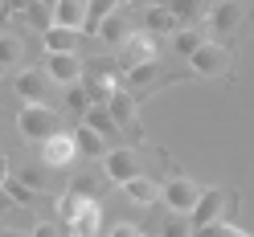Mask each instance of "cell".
<instances>
[{
  "label": "cell",
  "instance_id": "cell-1",
  "mask_svg": "<svg viewBox=\"0 0 254 237\" xmlns=\"http://www.w3.org/2000/svg\"><path fill=\"white\" fill-rule=\"evenodd\" d=\"M17 131L29 143H50L54 135H62V115L54 106H25L17 115Z\"/></svg>",
  "mask_w": 254,
  "mask_h": 237
},
{
  "label": "cell",
  "instance_id": "cell-2",
  "mask_svg": "<svg viewBox=\"0 0 254 237\" xmlns=\"http://www.w3.org/2000/svg\"><path fill=\"white\" fill-rule=\"evenodd\" d=\"M12 90L25 98V106H50L54 102V82L37 70H21L17 78H12Z\"/></svg>",
  "mask_w": 254,
  "mask_h": 237
},
{
  "label": "cell",
  "instance_id": "cell-3",
  "mask_svg": "<svg viewBox=\"0 0 254 237\" xmlns=\"http://www.w3.org/2000/svg\"><path fill=\"white\" fill-rule=\"evenodd\" d=\"M226 204H230V196L221 192V188H205L201 200H197V209L189 213V225H193V233L217 225V221H226V217H221V213H226Z\"/></svg>",
  "mask_w": 254,
  "mask_h": 237
},
{
  "label": "cell",
  "instance_id": "cell-4",
  "mask_svg": "<svg viewBox=\"0 0 254 237\" xmlns=\"http://www.w3.org/2000/svg\"><path fill=\"white\" fill-rule=\"evenodd\" d=\"M103 172H107V184H131L135 176H144L139 172V155L127 147H111L103 160Z\"/></svg>",
  "mask_w": 254,
  "mask_h": 237
},
{
  "label": "cell",
  "instance_id": "cell-5",
  "mask_svg": "<svg viewBox=\"0 0 254 237\" xmlns=\"http://www.w3.org/2000/svg\"><path fill=\"white\" fill-rule=\"evenodd\" d=\"M189 61H193V70H197L201 78H226L234 57H230L226 45H209V41H205V45H201V49L189 57Z\"/></svg>",
  "mask_w": 254,
  "mask_h": 237
},
{
  "label": "cell",
  "instance_id": "cell-6",
  "mask_svg": "<svg viewBox=\"0 0 254 237\" xmlns=\"http://www.w3.org/2000/svg\"><path fill=\"white\" fill-rule=\"evenodd\" d=\"M45 78L58 86H78L82 82V57L78 53H50L45 57Z\"/></svg>",
  "mask_w": 254,
  "mask_h": 237
},
{
  "label": "cell",
  "instance_id": "cell-7",
  "mask_svg": "<svg viewBox=\"0 0 254 237\" xmlns=\"http://www.w3.org/2000/svg\"><path fill=\"white\" fill-rule=\"evenodd\" d=\"M160 196L168 200V209L177 213V217H189L197 209V200H201V188L193 184V180H168L164 188H160Z\"/></svg>",
  "mask_w": 254,
  "mask_h": 237
},
{
  "label": "cell",
  "instance_id": "cell-8",
  "mask_svg": "<svg viewBox=\"0 0 254 237\" xmlns=\"http://www.w3.org/2000/svg\"><path fill=\"white\" fill-rule=\"evenodd\" d=\"M209 12V25H213V33H234L238 25H242V17H246V4H238V0H226V4H209L205 8Z\"/></svg>",
  "mask_w": 254,
  "mask_h": 237
},
{
  "label": "cell",
  "instance_id": "cell-9",
  "mask_svg": "<svg viewBox=\"0 0 254 237\" xmlns=\"http://www.w3.org/2000/svg\"><path fill=\"white\" fill-rule=\"evenodd\" d=\"M54 29L82 33V29H86V4H82V0H58V4H54Z\"/></svg>",
  "mask_w": 254,
  "mask_h": 237
},
{
  "label": "cell",
  "instance_id": "cell-10",
  "mask_svg": "<svg viewBox=\"0 0 254 237\" xmlns=\"http://www.w3.org/2000/svg\"><path fill=\"white\" fill-rule=\"evenodd\" d=\"M107 115L115 119V127H119V131H127V127H131V135L139 139V127H135V98H131L127 90H115V94H111Z\"/></svg>",
  "mask_w": 254,
  "mask_h": 237
},
{
  "label": "cell",
  "instance_id": "cell-11",
  "mask_svg": "<svg viewBox=\"0 0 254 237\" xmlns=\"http://www.w3.org/2000/svg\"><path fill=\"white\" fill-rule=\"evenodd\" d=\"M181 21L172 17V8L168 4H148L144 8V33L148 37H168V33H177Z\"/></svg>",
  "mask_w": 254,
  "mask_h": 237
},
{
  "label": "cell",
  "instance_id": "cell-12",
  "mask_svg": "<svg viewBox=\"0 0 254 237\" xmlns=\"http://www.w3.org/2000/svg\"><path fill=\"white\" fill-rule=\"evenodd\" d=\"M123 53H127V70H131V66H144V61H160V45L148 33H131L127 45H123Z\"/></svg>",
  "mask_w": 254,
  "mask_h": 237
},
{
  "label": "cell",
  "instance_id": "cell-13",
  "mask_svg": "<svg viewBox=\"0 0 254 237\" xmlns=\"http://www.w3.org/2000/svg\"><path fill=\"white\" fill-rule=\"evenodd\" d=\"M74 155H78L74 135H54L50 143H41V160H45V168H66V164H74Z\"/></svg>",
  "mask_w": 254,
  "mask_h": 237
},
{
  "label": "cell",
  "instance_id": "cell-14",
  "mask_svg": "<svg viewBox=\"0 0 254 237\" xmlns=\"http://www.w3.org/2000/svg\"><path fill=\"white\" fill-rule=\"evenodd\" d=\"M82 127H90L94 135H99V139H103V143H115V139L123 135V131L115 127V119H111V115H107V106H90V110H86V115H82Z\"/></svg>",
  "mask_w": 254,
  "mask_h": 237
},
{
  "label": "cell",
  "instance_id": "cell-15",
  "mask_svg": "<svg viewBox=\"0 0 254 237\" xmlns=\"http://www.w3.org/2000/svg\"><path fill=\"white\" fill-rule=\"evenodd\" d=\"M99 225H103V204H99V200H82V204H78L74 225H70V233H78V237H94V233H99Z\"/></svg>",
  "mask_w": 254,
  "mask_h": 237
},
{
  "label": "cell",
  "instance_id": "cell-16",
  "mask_svg": "<svg viewBox=\"0 0 254 237\" xmlns=\"http://www.w3.org/2000/svg\"><path fill=\"white\" fill-rule=\"evenodd\" d=\"M127 37L131 33H127V17L123 12H111V17L99 25V41L103 45H127Z\"/></svg>",
  "mask_w": 254,
  "mask_h": 237
},
{
  "label": "cell",
  "instance_id": "cell-17",
  "mask_svg": "<svg viewBox=\"0 0 254 237\" xmlns=\"http://www.w3.org/2000/svg\"><path fill=\"white\" fill-rule=\"evenodd\" d=\"M74 147H78V155H90V160H107V151H111L90 127H78L74 131Z\"/></svg>",
  "mask_w": 254,
  "mask_h": 237
},
{
  "label": "cell",
  "instance_id": "cell-18",
  "mask_svg": "<svg viewBox=\"0 0 254 237\" xmlns=\"http://www.w3.org/2000/svg\"><path fill=\"white\" fill-rule=\"evenodd\" d=\"M25 57V41L17 33H0V70H17Z\"/></svg>",
  "mask_w": 254,
  "mask_h": 237
},
{
  "label": "cell",
  "instance_id": "cell-19",
  "mask_svg": "<svg viewBox=\"0 0 254 237\" xmlns=\"http://www.w3.org/2000/svg\"><path fill=\"white\" fill-rule=\"evenodd\" d=\"M127 188V196H131L135 204H156L160 200V184H156L152 176H135L131 184H123Z\"/></svg>",
  "mask_w": 254,
  "mask_h": 237
},
{
  "label": "cell",
  "instance_id": "cell-20",
  "mask_svg": "<svg viewBox=\"0 0 254 237\" xmlns=\"http://www.w3.org/2000/svg\"><path fill=\"white\" fill-rule=\"evenodd\" d=\"M111 12H119V4H115V0H90V4H86V33H94V37H99V25L111 17Z\"/></svg>",
  "mask_w": 254,
  "mask_h": 237
},
{
  "label": "cell",
  "instance_id": "cell-21",
  "mask_svg": "<svg viewBox=\"0 0 254 237\" xmlns=\"http://www.w3.org/2000/svg\"><path fill=\"white\" fill-rule=\"evenodd\" d=\"M45 37V49L50 53H78V33H66V29H50Z\"/></svg>",
  "mask_w": 254,
  "mask_h": 237
},
{
  "label": "cell",
  "instance_id": "cell-22",
  "mask_svg": "<svg viewBox=\"0 0 254 237\" xmlns=\"http://www.w3.org/2000/svg\"><path fill=\"white\" fill-rule=\"evenodd\" d=\"M201 45H205V41H201V33H197V29H189V25L172 33V49H177L181 57H193V53L201 49Z\"/></svg>",
  "mask_w": 254,
  "mask_h": 237
},
{
  "label": "cell",
  "instance_id": "cell-23",
  "mask_svg": "<svg viewBox=\"0 0 254 237\" xmlns=\"http://www.w3.org/2000/svg\"><path fill=\"white\" fill-rule=\"evenodd\" d=\"M160 74V61H144V66L127 70V86H152V78Z\"/></svg>",
  "mask_w": 254,
  "mask_h": 237
},
{
  "label": "cell",
  "instance_id": "cell-24",
  "mask_svg": "<svg viewBox=\"0 0 254 237\" xmlns=\"http://www.w3.org/2000/svg\"><path fill=\"white\" fill-rule=\"evenodd\" d=\"M25 17H29V25H37L41 33H50L54 29V4H29Z\"/></svg>",
  "mask_w": 254,
  "mask_h": 237
},
{
  "label": "cell",
  "instance_id": "cell-25",
  "mask_svg": "<svg viewBox=\"0 0 254 237\" xmlns=\"http://www.w3.org/2000/svg\"><path fill=\"white\" fill-rule=\"evenodd\" d=\"M160 237H193V225H189V217H164L160 221Z\"/></svg>",
  "mask_w": 254,
  "mask_h": 237
},
{
  "label": "cell",
  "instance_id": "cell-26",
  "mask_svg": "<svg viewBox=\"0 0 254 237\" xmlns=\"http://www.w3.org/2000/svg\"><path fill=\"white\" fill-rule=\"evenodd\" d=\"M66 106H70V110H78V115H86V110H90V98H86L82 82H78V86H66Z\"/></svg>",
  "mask_w": 254,
  "mask_h": 237
},
{
  "label": "cell",
  "instance_id": "cell-27",
  "mask_svg": "<svg viewBox=\"0 0 254 237\" xmlns=\"http://www.w3.org/2000/svg\"><path fill=\"white\" fill-rule=\"evenodd\" d=\"M17 180H21L25 188H29V192H37V196L45 192V172H41V168H25V172H21Z\"/></svg>",
  "mask_w": 254,
  "mask_h": 237
},
{
  "label": "cell",
  "instance_id": "cell-28",
  "mask_svg": "<svg viewBox=\"0 0 254 237\" xmlns=\"http://www.w3.org/2000/svg\"><path fill=\"white\" fill-rule=\"evenodd\" d=\"M4 192L12 196V204H33V200H37V192H29V188H25V184H21L17 176H12V180L4 184Z\"/></svg>",
  "mask_w": 254,
  "mask_h": 237
},
{
  "label": "cell",
  "instance_id": "cell-29",
  "mask_svg": "<svg viewBox=\"0 0 254 237\" xmlns=\"http://www.w3.org/2000/svg\"><path fill=\"white\" fill-rule=\"evenodd\" d=\"M168 8H172V17L181 21V29H185L189 17H197V12H201V4H185V0H181V4H168Z\"/></svg>",
  "mask_w": 254,
  "mask_h": 237
},
{
  "label": "cell",
  "instance_id": "cell-30",
  "mask_svg": "<svg viewBox=\"0 0 254 237\" xmlns=\"http://www.w3.org/2000/svg\"><path fill=\"white\" fill-rule=\"evenodd\" d=\"M29 237H62V229L54 225V221H37V225H33V233H29Z\"/></svg>",
  "mask_w": 254,
  "mask_h": 237
},
{
  "label": "cell",
  "instance_id": "cell-31",
  "mask_svg": "<svg viewBox=\"0 0 254 237\" xmlns=\"http://www.w3.org/2000/svg\"><path fill=\"white\" fill-rule=\"evenodd\" d=\"M111 237H144V233H139V225H127V221H119V225H111Z\"/></svg>",
  "mask_w": 254,
  "mask_h": 237
},
{
  "label": "cell",
  "instance_id": "cell-32",
  "mask_svg": "<svg viewBox=\"0 0 254 237\" xmlns=\"http://www.w3.org/2000/svg\"><path fill=\"white\" fill-rule=\"evenodd\" d=\"M193 237H226V221H217V225H209V229H197Z\"/></svg>",
  "mask_w": 254,
  "mask_h": 237
},
{
  "label": "cell",
  "instance_id": "cell-33",
  "mask_svg": "<svg viewBox=\"0 0 254 237\" xmlns=\"http://www.w3.org/2000/svg\"><path fill=\"white\" fill-rule=\"evenodd\" d=\"M12 176H8V155H0V188H4Z\"/></svg>",
  "mask_w": 254,
  "mask_h": 237
},
{
  "label": "cell",
  "instance_id": "cell-34",
  "mask_svg": "<svg viewBox=\"0 0 254 237\" xmlns=\"http://www.w3.org/2000/svg\"><path fill=\"white\" fill-rule=\"evenodd\" d=\"M8 209H17V204H12V196L4 192V188H0V213H8Z\"/></svg>",
  "mask_w": 254,
  "mask_h": 237
},
{
  "label": "cell",
  "instance_id": "cell-35",
  "mask_svg": "<svg viewBox=\"0 0 254 237\" xmlns=\"http://www.w3.org/2000/svg\"><path fill=\"white\" fill-rule=\"evenodd\" d=\"M226 237H246V233H242V229H234L230 221H226Z\"/></svg>",
  "mask_w": 254,
  "mask_h": 237
},
{
  "label": "cell",
  "instance_id": "cell-36",
  "mask_svg": "<svg viewBox=\"0 0 254 237\" xmlns=\"http://www.w3.org/2000/svg\"><path fill=\"white\" fill-rule=\"evenodd\" d=\"M0 237H25V233H17V229H0Z\"/></svg>",
  "mask_w": 254,
  "mask_h": 237
},
{
  "label": "cell",
  "instance_id": "cell-37",
  "mask_svg": "<svg viewBox=\"0 0 254 237\" xmlns=\"http://www.w3.org/2000/svg\"><path fill=\"white\" fill-rule=\"evenodd\" d=\"M70 237H78V233H70Z\"/></svg>",
  "mask_w": 254,
  "mask_h": 237
}]
</instances>
